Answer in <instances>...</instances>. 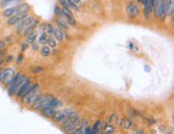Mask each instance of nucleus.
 <instances>
[{
    "mask_svg": "<svg viewBox=\"0 0 174 134\" xmlns=\"http://www.w3.org/2000/svg\"><path fill=\"white\" fill-rule=\"evenodd\" d=\"M25 78H26L25 77V75L22 74V73H15L13 80H11L10 85L8 86V92H9L10 95H13L16 93L17 89L19 88V86L24 83Z\"/></svg>",
    "mask_w": 174,
    "mask_h": 134,
    "instance_id": "nucleus-1",
    "label": "nucleus"
},
{
    "mask_svg": "<svg viewBox=\"0 0 174 134\" xmlns=\"http://www.w3.org/2000/svg\"><path fill=\"white\" fill-rule=\"evenodd\" d=\"M15 75V71L11 68H6V69L0 71V82H3L4 85L9 86L11 80H13Z\"/></svg>",
    "mask_w": 174,
    "mask_h": 134,
    "instance_id": "nucleus-2",
    "label": "nucleus"
},
{
    "mask_svg": "<svg viewBox=\"0 0 174 134\" xmlns=\"http://www.w3.org/2000/svg\"><path fill=\"white\" fill-rule=\"evenodd\" d=\"M34 17L29 15V16L26 17L25 19H22V21H19L18 23H17V24L14 26L15 30L17 31V34H22V32H24V30L26 29L32 22H34Z\"/></svg>",
    "mask_w": 174,
    "mask_h": 134,
    "instance_id": "nucleus-3",
    "label": "nucleus"
},
{
    "mask_svg": "<svg viewBox=\"0 0 174 134\" xmlns=\"http://www.w3.org/2000/svg\"><path fill=\"white\" fill-rule=\"evenodd\" d=\"M31 78H25L24 83L19 86V88L17 89L16 93H15V95H16L17 98H22L23 95H25V93L27 92V90L30 88V86H31Z\"/></svg>",
    "mask_w": 174,
    "mask_h": 134,
    "instance_id": "nucleus-4",
    "label": "nucleus"
},
{
    "mask_svg": "<svg viewBox=\"0 0 174 134\" xmlns=\"http://www.w3.org/2000/svg\"><path fill=\"white\" fill-rule=\"evenodd\" d=\"M126 13L131 18H134V17L139 16V7L137 3L134 2H129V3L126 6Z\"/></svg>",
    "mask_w": 174,
    "mask_h": 134,
    "instance_id": "nucleus-5",
    "label": "nucleus"
},
{
    "mask_svg": "<svg viewBox=\"0 0 174 134\" xmlns=\"http://www.w3.org/2000/svg\"><path fill=\"white\" fill-rule=\"evenodd\" d=\"M29 4L26 2H23V3L16 4V15L23 14V13H28L29 11Z\"/></svg>",
    "mask_w": 174,
    "mask_h": 134,
    "instance_id": "nucleus-6",
    "label": "nucleus"
},
{
    "mask_svg": "<svg viewBox=\"0 0 174 134\" xmlns=\"http://www.w3.org/2000/svg\"><path fill=\"white\" fill-rule=\"evenodd\" d=\"M38 25H39V21H38V19H34V22H32L31 24H30L29 26L24 30L23 34H24L25 37H27V35L31 34L32 31H34V29H36L37 27H38Z\"/></svg>",
    "mask_w": 174,
    "mask_h": 134,
    "instance_id": "nucleus-7",
    "label": "nucleus"
},
{
    "mask_svg": "<svg viewBox=\"0 0 174 134\" xmlns=\"http://www.w3.org/2000/svg\"><path fill=\"white\" fill-rule=\"evenodd\" d=\"M21 0H0V8L2 9H6L7 7L10 6H16L19 3Z\"/></svg>",
    "mask_w": 174,
    "mask_h": 134,
    "instance_id": "nucleus-8",
    "label": "nucleus"
},
{
    "mask_svg": "<svg viewBox=\"0 0 174 134\" xmlns=\"http://www.w3.org/2000/svg\"><path fill=\"white\" fill-rule=\"evenodd\" d=\"M53 99H54V98H53L52 95H45V97H43V103H42L41 111H44V110H46V108L51 107Z\"/></svg>",
    "mask_w": 174,
    "mask_h": 134,
    "instance_id": "nucleus-9",
    "label": "nucleus"
},
{
    "mask_svg": "<svg viewBox=\"0 0 174 134\" xmlns=\"http://www.w3.org/2000/svg\"><path fill=\"white\" fill-rule=\"evenodd\" d=\"M53 34H54L55 39L57 40V41L61 42L62 40H64V32H62L61 29H59L58 27L56 26L54 28V30H53Z\"/></svg>",
    "mask_w": 174,
    "mask_h": 134,
    "instance_id": "nucleus-10",
    "label": "nucleus"
},
{
    "mask_svg": "<svg viewBox=\"0 0 174 134\" xmlns=\"http://www.w3.org/2000/svg\"><path fill=\"white\" fill-rule=\"evenodd\" d=\"M56 26L58 27L59 29L61 30H68V25H67V22L64 21V19H60V18H56Z\"/></svg>",
    "mask_w": 174,
    "mask_h": 134,
    "instance_id": "nucleus-11",
    "label": "nucleus"
},
{
    "mask_svg": "<svg viewBox=\"0 0 174 134\" xmlns=\"http://www.w3.org/2000/svg\"><path fill=\"white\" fill-rule=\"evenodd\" d=\"M42 103H43V97H39L34 103H32L31 106H32V108H34V110H41Z\"/></svg>",
    "mask_w": 174,
    "mask_h": 134,
    "instance_id": "nucleus-12",
    "label": "nucleus"
},
{
    "mask_svg": "<svg viewBox=\"0 0 174 134\" xmlns=\"http://www.w3.org/2000/svg\"><path fill=\"white\" fill-rule=\"evenodd\" d=\"M38 37V32L37 31H32L31 34L27 35V39H26V43L27 44H32L34 42V40L37 39Z\"/></svg>",
    "mask_w": 174,
    "mask_h": 134,
    "instance_id": "nucleus-13",
    "label": "nucleus"
},
{
    "mask_svg": "<svg viewBox=\"0 0 174 134\" xmlns=\"http://www.w3.org/2000/svg\"><path fill=\"white\" fill-rule=\"evenodd\" d=\"M42 113H43V115L45 116V117H47V118H53L54 114L56 113V110H55V108L50 107V108H46V110L42 111Z\"/></svg>",
    "mask_w": 174,
    "mask_h": 134,
    "instance_id": "nucleus-14",
    "label": "nucleus"
},
{
    "mask_svg": "<svg viewBox=\"0 0 174 134\" xmlns=\"http://www.w3.org/2000/svg\"><path fill=\"white\" fill-rule=\"evenodd\" d=\"M90 129H89V127H88L87 126V123L86 125H85V127H81V128H79V129H76V130L74 131V132H72L71 134H86V132H88V131H89Z\"/></svg>",
    "mask_w": 174,
    "mask_h": 134,
    "instance_id": "nucleus-15",
    "label": "nucleus"
},
{
    "mask_svg": "<svg viewBox=\"0 0 174 134\" xmlns=\"http://www.w3.org/2000/svg\"><path fill=\"white\" fill-rule=\"evenodd\" d=\"M131 126H132V123H131V121L128 119V118H124L120 121V127L123 129H129Z\"/></svg>",
    "mask_w": 174,
    "mask_h": 134,
    "instance_id": "nucleus-16",
    "label": "nucleus"
},
{
    "mask_svg": "<svg viewBox=\"0 0 174 134\" xmlns=\"http://www.w3.org/2000/svg\"><path fill=\"white\" fill-rule=\"evenodd\" d=\"M55 13L57 15V18H60V19H65V15H64V12H62V9L60 6H56L55 7Z\"/></svg>",
    "mask_w": 174,
    "mask_h": 134,
    "instance_id": "nucleus-17",
    "label": "nucleus"
},
{
    "mask_svg": "<svg viewBox=\"0 0 174 134\" xmlns=\"http://www.w3.org/2000/svg\"><path fill=\"white\" fill-rule=\"evenodd\" d=\"M50 53H51V47L49 46V45H44V46H42L41 49V55L44 57L49 56Z\"/></svg>",
    "mask_w": 174,
    "mask_h": 134,
    "instance_id": "nucleus-18",
    "label": "nucleus"
},
{
    "mask_svg": "<svg viewBox=\"0 0 174 134\" xmlns=\"http://www.w3.org/2000/svg\"><path fill=\"white\" fill-rule=\"evenodd\" d=\"M38 42H39V44H44V43L47 42V34H45V32H42L41 34H40L39 39H38Z\"/></svg>",
    "mask_w": 174,
    "mask_h": 134,
    "instance_id": "nucleus-19",
    "label": "nucleus"
},
{
    "mask_svg": "<svg viewBox=\"0 0 174 134\" xmlns=\"http://www.w3.org/2000/svg\"><path fill=\"white\" fill-rule=\"evenodd\" d=\"M66 2H67V4L69 6V8H71V9H73L74 11H77V10H79V7H77L72 0H66Z\"/></svg>",
    "mask_w": 174,
    "mask_h": 134,
    "instance_id": "nucleus-20",
    "label": "nucleus"
},
{
    "mask_svg": "<svg viewBox=\"0 0 174 134\" xmlns=\"http://www.w3.org/2000/svg\"><path fill=\"white\" fill-rule=\"evenodd\" d=\"M61 105V102H60V100H58V99H53L52 101V104H51V107L52 108H56V107H59V106Z\"/></svg>",
    "mask_w": 174,
    "mask_h": 134,
    "instance_id": "nucleus-21",
    "label": "nucleus"
},
{
    "mask_svg": "<svg viewBox=\"0 0 174 134\" xmlns=\"http://www.w3.org/2000/svg\"><path fill=\"white\" fill-rule=\"evenodd\" d=\"M53 30H54V28H53V26L51 24H46V28H45V34H53Z\"/></svg>",
    "mask_w": 174,
    "mask_h": 134,
    "instance_id": "nucleus-22",
    "label": "nucleus"
},
{
    "mask_svg": "<svg viewBox=\"0 0 174 134\" xmlns=\"http://www.w3.org/2000/svg\"><path fill=\"white\" fill-rule=\"evenodd\" d=\"M47 42H49V46L50 47H55V46H56V44H57L56 41H55L54 39H49V40H47Z\"/></svg>",
    "mask_w": 174,
    "mask_h": 134,
    "instance_id": "nucleus-23",
    "label": "nucleus"
},
{
    "mask_svg": "<svg viewBox=\"0 0 174 134\" xmlns=\"http://www.w3.org/2000/svg\"><path fill=\"white\" fill-rule=\"evenodd\" d=\"M100 125H101V122H100V121H97V122H96L95 125H94V127H92V132H94V133L97 132V130H98V128H99Z\"/></svg>",
    "mask_w": 174,
    "mask_h": 134,
    "instance_id": "nucleus-24",
    "label": "nucleus"
},
{
    "mask_svg": "<svg viewBox=\"0 0 174 134\" xmlns=\"http://www.w3.org/2000/svg\"><path fill=\"white\" fill-rule=\"evenodd\" d=\"M58 1H59V6L61 8H69L67 2H66V0H58Z\"/></svg>",
    "mask_w": 174,
    "mask_h": 134,
    "instance_id": "nucleus-25",
    "label": "nucleus"
},
{
    "mask_svg": "<svg viewBox=\"0 0 174 134\" xmlns=\"http://www.w3.org/2000/svg\"><path fill=\"white\" fill-rule=\"evenodd\" d=\"M42 70H43V69H42L41 65H37V67L34 69V73H38V72H41Z\"/></svg>",
    "mask_w": 174,
    "mask_h": 134,
    "instance_id": "nucleus-26",
    "label": "nucleus"
},
{
    "mask_svg": "<svg viewBox=\"0 0 174 134\" xmlns=\"http://www.w3.org/2000/svg\"><path fill=\"white\" fill-rule=\"evenodd\" d=\"M45 28H46V24H42L40 27V32H45Z\"/></svg>",
    "mask_w": 174,
    "mask_h": 134,
    "instance_id": "nucleus-27",
    "label": "nucleus"
},
{
    "mask_svg": "<svg viewBox=\"0 0 174 134\" xmlns=\"http://www.w3.org/2000/svg\"><path fill=\"white\" fill-rule=\"evenodd\" d=\"M13 60V56H11V55H9V56H7V59H6V62H10Z\"/></svg>",
    "mask_w": 174,
    "mask_h": 134,
    "instance_id": "nucleus-28",
    "label": "nucleus"
},
{
    "mask_svg": "<svg viewBox=\"0 0 174 134\" xmlns=\"http://www.w3.org/2000/svg\"><path fill=\"white\" fill-rule=\"evenodd\" d=\"M27 46H28V44H27V43H24V44L22 45V47H21V49H22V50H23V52H24V50H26Z\"/></svg>",
    "mask_w": 174,
    "mask_h": 134,
    "instance_id": "nucleus-29",
    "label": "nucleus"
},
{
    "mask_svg": "<svg viewBox=\"0 0 174 134\" xmlns=\"http://www.w3.org/2000/svg\"><path fill=\"white\" fill-rule=\"evenodd\" d=\"M3 47H4V41H0V50H2Z\"/></svg>",
    "mask_w": 174,
    "mask_h": 134,
    "instance_id": "nucleus-30",
    "label": "nucleus"
},
{
    "mask_svg": "<svg viewBox=\"0 0 174 134\" xmlns=\"http://www.w3.org/2000/svg\"><path fill=\"white\" fill-rule=\"evenodd\" d=\"M22 60H23V56H22V55H19V56H18V59H17V64H21Z\"/></svg>",
    "mask_w": 174,
    "mask_h": 134,
    "instance_id": "nucleus-31",
    "label": "nucleus"
},
{
    "mask_svg": "<svg viewBox=\"0 0 174 134\" xmlns=\"http://www.w3.org/2000/svg\"><path fill=\"white\" fill-rule=\"evenodd\" d=\"M72 1H73V2H74V3H75V4H76V3H79V2L81 1V0H72Z\"/></svg>",
    "mask_w": 174,
    "mask_h": 134,
    "instance_id": "nucleus-32",
    "label": "nucleus"
},
{
    "mask_svg": "<svg viewBox=\"0 0 174 134\" xmlns=\"http://www.w3.org/2000/svg\"><path fill=\"white\" fill-rule=\"evenodd\" d=\"M146 2H147V0H143V1H142L143 6H145V4H146Z\"/></svg>",
    "mask_w": 174,
    "mask_h": 134,
    "instance_id": "nucleus-33",
    "label": "nucleus"
},
{
    "mask_svg": "<svg viewBox=\"0 0 174 134\" xmlns=\"http://www.w3.org/2000/svg\"><path fill=\"white\" fill-rule=\"evenodd\" d=\"M137 134H144V132H143V131H138Z\"/></svg>",
    "mask_w": 174,
    "mask_h": 134,
    "instance_id": "nucleus-34",
    "label": "nucleus"
},
{
    "mask_svg": "<svg viewBox=\"0 0 174 134\" xmlns=\"http://www.w3.org/2000/svg\"><path fill=\"white\" fill-rule=\"evenodd\" d=\"M2 55H3V53H2V50H0V58L2 57Z\"/></svg>",
    "mask_w": 174,
    "mask_h": 134,
    "instance_id": "nucleus-35",
    "label": "nucleus"
},
{
    "mask_svg": "<svg viewBox=\"0 0 174 134\" xmlns=\"http://www.w3.org/2000/svg\"><path fill=\"white\" fill-rule=\"evenodd\" d=\"M142 1L143 0H138V2H141V3H142Z\"/></svg>",
    "mask_w": 174,
    "mask_h": 134,
    "instance_id": "nucleus-36",
    "label": "nucleus"
},
{
    "mask_svg": "<svg viewBox=\"0 0 174 134\" xmlns=\"http://www.w3.org/2000/svg\"><path fill=\"white\" fill-rule=\"evenodd\" d=\"M1 64H2V62H1V61H0V67H1Z\"/></svg>",
    "mask_w": 174,
    "mask_h": 134,
    "instance_id": "nucleus-37",
    "label": "nucleus"
}]
</instances>
